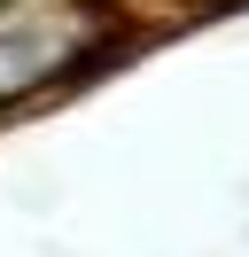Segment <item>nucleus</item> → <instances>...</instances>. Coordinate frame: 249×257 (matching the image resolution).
Returning <instances> with one entry per match:
<instances>
[{"mask_svg": "<svg viewBox=\"0 0 249 257\" xmlns=\"http://www.w3.org/2000/svg\"><path fill=\"white\" fill-rule=\"evenodd\" d=\"M125 39L109 0H0V109L62 94L70 78L101 70Z\"/></svg>", "mask_w": 249, "mask_h": 257, "instance_id": "f257e3e1", "label": "nucleus"}]
</instances>
